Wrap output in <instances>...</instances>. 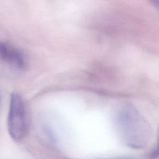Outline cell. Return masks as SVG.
<instances>
[{"label": "cell", "mask_w": 159, "mask_h": 159, "mask_svg": "<svg viewBox=\"0 0 159 159\" xmlns=\"http://www.w3.org/2000/svg\"><path fill=\"white\" fill-rule=\"evenodd\" d=\"M0 57L4 61L18 70H24L25 67V60L22 53L9 43L0 42Z\"/></svg>", "instance_id": "obj_3"}, {"label": "cell", "mask_w": 159, "mask_h": 159, "mask_svg": "<svg viewBox=\"0 0 159 159\" xmlns=\"http://www.w3.org/2000/svg\"><path fill=\"white\" fill-rule=\"evenodd\" d=\"M150 158H152V159H155V158H158V149H157V148L151 153V154L150 155Z\"/></svg>", "instance_id": "obj_4"}, {"label": "cell", "mask_w": 159, "mask_h": 159, "mask_svg": "<svg viewBox=\"0 0 159 159\" xmlns=\"http://www.w3.org/2000/svg\"><path fill=\"white\" fill-rule=\"evenodd\" d=\"M116 124L121 138L130 147L143 148L150 139L148 122L133 106L125 105L118 111Z\"/></svg>", "instance_id": "obj_1"}, {"label": "cell", "mask_w": 159, "mask_h": 159, "mask_svg": "<svg viewBox=\"0 0 159 159\" xmlns=\"http://www.w3.org/2000/svg\"><path fill=\"white\" fill-rule=\"evenodd\" d=\"M7 124L9 134L14 140H20L27 135L29 124L26 108L22 96L17 92L11 94Z\"/></svg>", "instance_id": "obj_2"}]
</instances>
